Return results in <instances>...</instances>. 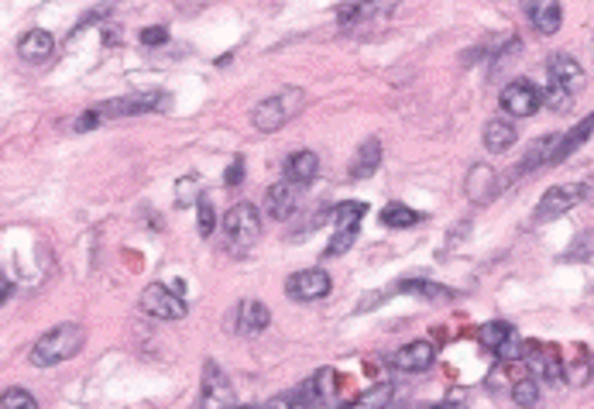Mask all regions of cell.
<instances>
[{"mask_svg": "<svg viewBox=\"0 0 594 409\" xmlns=\"http://www.w3.org/2000/svg\"><path fill=\"white\" fill-rule=\"evenodd\" d=\"M87 344V330L79 323H59L48 334H42L31 347V364L35 368H52V364L69 362L72 355H79Z\"/></svg>", "mask_w": 594, "mask_h": 409, "instance_id": "6da1fadb", "label": "cell"}, {"mask_svg": "<svg viewBox=\"0 0 594 409\" xmlns=\"http://www.w3.org/2000/svg\"><path fill=\"white\" fill-rule=\"evenodd\" d=\"M303 107H306V93L299 90V87H289V90L272 93V96H264L262 104H255L251 107V124L258 131H264V135H272V131L286 128Z\"/></svg>", "mask_w": 594, "mask_h": 409, "instance_id": "7a4b0ae2", "label": "cell"}, {"mask_svg": "<svg viewBox=\"0 0 594 409\" xmlns=\"http://www.w3.org/2000/svg\"><path fill=\"white\" fill-rule=\"evenodd\" d=\"M223 234H227V248L244 255L258 238H262V213L255 204H238L227 210L223 217Z\"/></svg>", "mask_w": 594, "mask_h": 409, "instance_id": "3957f363", "label": "cell"}, {"mask_svg": "<svg viewBox=\"0 0 594 409\" xmlns=\"http://www.w3.org/2000/svg\"><path fill=\"white\" fill-rule=\"evenodd\" d=\"M169 107V93H131V96H117L107 100L100 107H93L100 121H111V117H134V114H152V111H165Z\"/></svg>", "mask_w": 594, "mask_h": 409, "instance_id": "277c9868", "label": "cell"}, {"mask_svg": "<svg viewBox=\"0 0 594 409\" xmlns=\"http://www.w3.org/2000/svg\"><path fill=\"white\" fill-rule=\"evenodd\" d=\"M588 196V186L584 182H567V186H550L547 193H543V200L536 206V224H547V221H556V217H564L567 210L581 204Z\"/></svg>", "mask_w": 594, "mask_h": 409, "instance_id": "5b68a950", "label": "cell"}, {"mask_svg": "<svg viewBox=\"0 0 594 409\" xmlns=\"http://www.w3.org/2000/svg\"><path fill=\"white\" fill-rule=\"evenodd\" d=\"M141 310L155 320H182L186 317V299H182L176 289H169V286H162V282H152V286L141 293Z\"/></svg>", "mask_w": 594, "mask_h": 409, "instance_id": "8992f818", "label": "cell"}, {"mask_svg": "<svg viewBox=\"0 0 594 409\" xmlns=\"http://www.w3.org/2000/svg\"><path fill=\"white\" fill-rule=\"evenodd\" d=\"M234 386L221 371V364L206 362L203 368V396H199V409H234Z\"/></svg>", "mask_w": 594, "mask_h": 409, "instance_id": "52a82bcc", "label": "cell"}, {"mask_svg": "<svg viewBox=\"0 0 594 409\" xmlns=\"http://www.w3.org/2000/svg\"><path fill=\"white\" fill-rule=\"evenodd\" d=\"M498 100H502V111L512 117H532L543 107V93L536 90L529 79H512Z\"/></svg>", "mask_w": 594, "mask_h": 409, "instance_id": "ba28073f", "label": "cell"}, {"mask_svg": "<svg viewBox=\"0 0 594 409\" xmlns=\"http://www.w3.org/2000/svg\"><path fill=\"white\" fill-rule=\"evenodd\" d=\"M330 275L323 269H303V272L289 275L286 279V293L289 299H299V303H313V299H323L330 296Z\"/></svg>", "mask_w": 594, "mask_h": 409, "instance_id": "9c48e42d", "label": "cell"}, {"mask_svg": "<svg viewBox=\"0 0 594 409\" xmlns=\"http://www.w3.org/2000/svg\"><path fill=\"white\" fill-rule=\"evenodd\" d=\"M523 14L540 35H556L564 24V7L560 0H523Z\"/></svg>", "mask_w": 594, "mask_h": 409, "instance_id": "30bf717a", "label": "cell"}, {"mask_svg": "<svg viewBox=\"0 0 594 409\" xmlns=\"http://www.w3.org/2000/svg\"><path fill=\"white\" fill-rule=\"evenodd\" d=\"M296 210H299V186H292L289 179L268 186V193H264V213L272 221H289Z\"/></svg>", "mask_w": 594, "mask_h": 409, "instance_id": "8fae6325", "label": "cell"}, {"mask_svg": "<svg viewBox=\"0 0 594 409\" xmlns=\"http://www.w3.org/2000/svg\"><path fill=\"white\" fill-rule=\"evenodd\" d=\"M547 72H550V83H556L560 90H567L571 96L584 87V69H581V63H577L573 55H567V52H556V55H550Z\"/></svg>", "mask_w": 594, "mask_h": 409, "instance_id": "7c38bea8", "label": "cell"}, {"mask_svg": "<svg viewBox=\"0 0 594 409\" xmlns=\"http://www.w3.org/2000/svg\"><path fill=\"white\" fill-rule=\"evenodd\" d=\"M464 189H467V200L471 204H488V200H495V193H498V176H495V169L491 165H471V172H467V179H464Z\"/></svg>", "mask_w": 594, "mask_h": 409, "instance_id": "4fadbf2b", "label": "cell"}, {"mask_svg": "<svg viewBox=\"0 0 594 409\" xmlns=\"http://www.w3.org/2000/svg\"><path fill=\"white\" fill-rule=\"evenodd\" d=\"M433 358H437V344L413 341L392 355V364H396L398 371H426V368L433 364Z\"/></svg>", "mask_w": 594, "mask_h": 409, "instance_id": "5bb4252c", "label": "cell"}, {"mask_svg": "<svg viewBox=\"0 0 594 409\" xmlns=\"http://www.w3.org/2000/svg\"><path fill=\"white\" fill-rule=\"evenodd\" d=\"M392 4L389 0H354V4H344L337 7V21L344 28H357L361 21H374L378 14H385Z\"/></svg>", "mask_w": 594, "mask_h": 409, "instance_id": "9a60e30c", "label": "cell"}, {"mask_svg": "<svg viewBox=\"0 0 594 409\" xmlns=\"http://www.w3.org/2000/svg\"><path fill=\"white\" fill-rule=\"evenodd\" d=\"M526 362L532 364V371H540V379H547V382H560V379H564V364H560L553 347H540L536 341H526Z\"/></svg>", "mask_w": 594, "mask_h": 409, "instance_id": "2e32d148", "label": "cell"}, {"mask_svg": "<svg viewBox=\"0 0 594 409\" xmlns=\"http://www.w3.org/2000/svg\"><path fill=\"white\" fill-rule=\"evenodd\" d=\"M378 165H381V141H378V138H368V141H361V148L354 152L347 176H351V179H372L374 172H378Z\"/></svg>", "mask_w": 594, "mask_h": 409, "instance_id": "e0dca14e", "label": "cell"}, {"mask_svg": "<svg viewBox=\"0 0 594 409\" xmlns=\"http://www.w3.org/2000/svg\"><path fill=\"white\" fill-rule=\"evenodd\" d=\"M52 52H55V38L45 28H31L18 42V55H21L24 63H45Z\"/></svg>", "mask_w": 594, "mask_h": 409, "instance_id": "ac0fdd59", "label": "cell"}, {"mask_svg": "<svg viewBox=\"0 0 594 409\" xmlns=\"http://www.w3.org/2000/svg\"><path fill=\"white\" fill-rule=\"evenodd\" d=\"M316 403H320V396H316V379H309V382H303L299 388L279 392L275 399H268L264 409H313Z\"/></svg>", "mask_w": 594, "mask_h": 409, "instance_id": "d6986e66", "label": "cell"}, {"mask_svg": "<svg viewBox=\"0 0 594 409\" xmlns=\"http://www.w3.org/2000/svg\"><path fill=\"white\" fill-rule=\"evenodd\" d=\"M268 320H272V313H268V306L258 303V299H244L241 306H238V330L247 334V338L262 334L264 327H268Z\"/></svg>", "mask_w": 594, "mask_h": 409, "instance_id": "ffe728a7", "label": "cell"}, {"mask_svg": "<svg viewBox=\"0 0 594 409\" xmlns=\"http://www.w3.org/2000/svg\"><path fill=\"white\" fill-rule=\"evenodd\" d=\"M316 176H320V155L316 152H296L286 162V179L292 186H309Z\"/></svg>", "mask_w": 594, "mask_h": 409, "instance_id": "44dd1931", "label": "cell"}, {"mask_svg": "<svg viewBox=\"0 0 594 409\" xmlns=\"http://www.w3.org/2000/svg\"><path fill=\"white\" fill-rule=\"evenodd\" d=\"M560 138L564 135H547V138H540V141H532L526 152V159L519 162V169H515V176H526V172L540 169V165H550L553 152H556V145H560Z\"/></svg>", "mask_w": 594, "mask_h": 409, "instance_id": "7402d4cb", "label": "cell"}, {"mask_svg": "<svg viewBox=\"0 0 594 409\" xmlns=\"http://www.w3.org/2000/svg\"><path fill=\"white\" fill-rule=\"evenodd\" d=\"M515 138H519V131H515V124H508L506 117H495V121L484 124V148L488 152H508L515 145Z\"/></svg>", "mask_w": 594, "mask_h": 409, "instance_id": "603a6c76", "label": "cell"}, {"mask_svg": "<svg viewBox=\"0 0 594 409\" xmlns=\"http://www.w3.org/2000/svg\"><path fill=\"white\" fill-rule=\"evenodd\" d=\"M591 131H594V114L584 117V121H581V124L573 128L571 135L560 138V145H556V152H553V162H564L567 155H573V152H577V148L584 145V138L591 135ZM553 162H550V165H553Z\"/></svg>", "mask_w": 594, "mask_h": 409, "instance_id": "cb8c5ba5", "label": "cell"}, {"mask_svg": "<svg viewBox=\"0 0 594 409\" xmlns=\"http://www.w3.org/2000/svg\"><path fill=\"white\" fill-rule=\"evenodd\" d=\"M392 399H396V386H392V382H381V386L361 392V396H357L354 403H347L344 409H385Z\"/></svg>", "mask_w": 594, "mask_h": 409, "instance_id": "d4e9b609", "label": "cell"}, {"mask_svg": "<svg viewBox=\"0 0 594 409\" xmlns=\"http://www.w3.org/2000/svg\"><path fill=\"white\" fill-rule=\"evenodd\" d=\"M512 334H515L512 323H506V320H491V323H484L481 330H478V341H481V347H488V351H498Z\"/></svg>", "mask_w": 594, "mask_h": 409, "instance_id": "484cf974", "label": "cell"}, {"mask_svg": "<svg viewBox=\"0 0 594 409\" xmlns=\"http://www.w3.org/2000/svg\"><path fill=\"white\" fill-rule=\"evenodd\" d=\"M381 224L385 228H413V224H419V213L413 210V206H402V204H389L385 210H381Z\"/></svg>", "mask_w": 594, "mask_h": 409, "instance_id": "4316f807", "label": "cell"}, {"mask_svg": "<svg viewBox=\"0 0 594 409\" xmlns=\"http://www.w3.org/2000/svg\"><path fill=\"white\" fill-rule=\"evenodd\" d=\"M519 52H523V42H519L515 35L506 38V46L495 52V59H491V66H488V76H491V79H495V76H502V72H506V69L519 59Z\"/></svg>", "mask_w": 594, "mask_h": 409, "instance_id": "83f0119b", "label": "cell"}, {"mask_svg": "<svg viewBox=\"0 0 594 409\" xmlns=\"http://www.w3.org/2000/svg\"><path fill=\"white\" fill-rule=\"evenodd\" d=\"M512 403L523 409H532L540 403V386H536V379H529V375H519L515 382H512Z\"/></svg>", "mask_w": 594, "mask_h": 409, "instance_id": "f1b7e54d", "label": "cell"}, {"mask_svg": "<svg viewBox=\"0 0 594 409\" xmlns=\"http://www.w3.org/2000/svg\"><path fill=\"white\" fill-rule=\"evenodd\" d=\"M364 213H368V204H361V200H347V204L333 206V221H337V228H357Z\"/></svg>", "mask_w": 594, "mask_h": 409, "instance_id": "f546056e", "label": "cell"}, {"mask_svg": "<svg viewBox=\"0 0 594 409\" xmlns=\"http://www.w3.org/2000/svg\"><path fill=\"white\" fill-rule=\"evenodd\" d=\"M0 406L4 409H38V399L21 386H11L4 388V396H0Z\"/></svg>", "mask_w": 594, "mask_h": 409, "instance_id": "4dcf8cb0", "label": "cell"}, {"mask_svg": "<svg viewBox=\"0 0 594 409\" xmlns=\"http://www.w3.org/2000/svg\"><path fill=\"white\" fill-rule=\"evenodd\" d=\"M354 241H357V228H337L333 241L327 245V258H337V255H344V251L351 248Z\"/></svg>", "mask_w": 594, "mask_h": 409, "instance_id": "1f68e13d", "label": "cell"}, {"mask_svg": "<svg viewBox=\"0 0 594 409\" xmlns=\"http://www.w3.org/2000/svg\"><path fill=\"white\" fill-rule=\"evenodd\" d=\"M197 217H199V234H213V228H217V210H213V204L206 200V196H199L197 200Z\"/></svg>", "mask_w": 594, "mask_h": 409, "instance_id": "d6a6232c", "label": "cell"}, {"mask_svg": "<svg viewBox=\"0 0 594 409\" xmlns=\"http://www.w3.org/2000/svg\"><path fill=\"white\" fill-rule=\"evenodd\" d=\"M199 196H203V193H199V179L197 176H182V179H179V186H176V200L182 206H189V204H197Z\"/></svg>", "mask_w": 594, "mask_h": 409, "instance_id": "836d02e7", "label": "cell"}, {"mask_svg": "<svg viewBox=\"0 0 594 409\" xmlns=\"http://www.w3.org/2000/svg\"><path fill=\"white\" fill-rule=\"evenodd\" d=\"M495 355H498V358H502V362H506V364L523 362V358H526V341H519V338L512 334V338H508V341L502 344V347H498Z\"/></svg>", "mask_w": 594, "mask_h": 409, "instance_id": "e575fe53", "label": "cell"}, {"mask_svg": "<svg viewBox=\"0 0 594 409\" xmlns=\"http://www.w3.org/2000/svg\"><path fill=\"white\" fill-rule=\"evenodd\" d=\"M567 371V379H571L573 386H584L588 379H591V364H588V358L584 362H573L571 368H564Z\"/></svg>", "mask_w": 594, "mask_h": 409, "instance_id": "d590c367", "label": "cell"}, {"mask_svg": "<svg viewBox=\"0 0 594 409\" xmlns=\"http://www.w3.org/2000/svg\"><path fill=\"white\" fill-rule=\"evenodd\" d=\"M165 42H169V31H165V28H145V31H141V46L162 48Z\"/></svg>", "mask_w": 594, "mask_h": 409, "instance_id": "8d00e7d4", "label": "cell"}, {"mask_svg": "<svg viewBox=\"0 0 594 409\" xmlns=\"http://www.w3.org/2000/svg\"><path fill=\"white\" fill-rule=\"evenodd\" d=\"M107 14H113L111 4H104V7H93V11H87V18L76 24V31H83V28H89V24H96V21H107Z\"/></svg>", "mask_w": 594, "mask_h": 409, "instance_id": "74e56055", "label": "cell"}, {"mask_svg": "<svg viewBox=\"0 0 594 409\" xmlns=\"http://www.w3.org/2000/svg\"><path fill=\"white\" fill-rule=\"evenodd\" d=\"M223 182H227V186H241V182H244V159H234L230 165H227Z\"/></svg>", "mask_w": 594, "mask_h": 409, "instance_id": "f35d334b", "label": "cell"}, {"mask_svg": "<svg viewBox=\"0 0 594 409\" xmlns=\"http://www.w3.org/2000/svg\"><path fill=\"white\" fill-rule=\"evenodd\" d=\"M72 128H76V131H93V128H100V114H96V111L89 107L87 114L76 117V124H72Z\"/></svg>", "mask_w": 594, "mask_h": 409, "instance_id": "ab89813d", "label": "cell"}, {"mask_svg": "<svg viewBox=\"0 0 594 409\" xmlns=\"http://www.w3.org/2000/svg\"><path fill=\"white\" fill-rule=\"evenodd\" d=\"M7 296H11V282H7V279H4V275H0V303H4V299H7Z\"/></svg>", "mask_w": 594, "mask_h": 409, "instance_id": "60d3db41", "label": "cell"}, {"mask_svg": "<svg viewBox=\"0 0 594 409\" xmlns=\"http://www.w3.org/2000/svg\"><path fill=\"white\" fill-rule=\"evenodd\" d=\"M430 409H464L461 399H450V403H440V406H430Z\"/></svg>", "mask_w": 594, "mask_h": 409, "instance_id": "b9f144b4", "label": "cell"}, {"mask_svg": "<svg viewBox=\"0 0 594 409\" xmlns=\"http://www.w3.org/2000/svg\"><path fill=\"white\" fill-rule=\"evenodd\" d=\"M234 409H262V406H234Z\"/></svg>", "mask_w": 594, "mask_h": 409, "instance_id": "7bdbcfd3", "label": "cell"}]
</instances>
